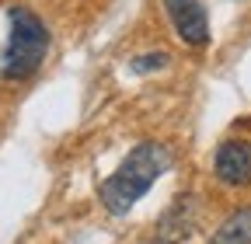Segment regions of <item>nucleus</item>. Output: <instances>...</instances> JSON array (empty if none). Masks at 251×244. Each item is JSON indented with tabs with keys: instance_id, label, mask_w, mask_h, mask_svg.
<instances>
[{
	"instance_id": "1",
	"label": "nucleus",
	"mask_w": 251,
	"mask_h": 244,
	"mask_svg": "<svg viewBox=\"0 0 251 244\" xmlns=\"http://www.w3.org/2000/svg\"><path fill=\"white\" fill-rule=\"evenodd\" d=\"M168 161H171L168 146H161V143H140L133 154L115 168V174L101 185L105 209L115 213V217H126V213L147 195V189L153 185V178L168 171Z\"/></svg>"
},
{
	"instance_id": "2",
	"label": "nucleus",
	"mask_w": 251,
	"mask_h": 244,
	"mask_svg": "<svg viewBox=\"0 0 251 244\" xmlns=\"http://www.w3.org/2000/svg\"><path fill=\"white\" fill-rule=\"evenodd\" d=\"M7 18H11V35H7L4 56H0V73L7 80H25L42 67L49 49V32L28 7H11Z\"/></svg>"
},
{
	"instance_id": "3",
	"label": "nucleus",
	"mask_w": 251,
	"mask_h": 244,
	"mask_svg": "<svg viewBox=\"0 0 251 244\" xmlns=\"http://www.w3.org/2000/svg\"><path fill=\"white\" fill-rule=\"evenodd\" d=\"M168 18L175 24V32L188 46H206L209 42V18L202 0H164Z\"/></svg>"
},
{
	"instance_id": "4",
	"label": "nucleus",
	"mask_w": 251,
	"mask_h": 244,
	"mask_svg": "<svg viewBox=\"0 0 251 244\" xmlns=\"http://www.w3.org/2000/svg\"><path fill=\"white\" fill-rule=\"evenodd\" d=\"M213 171H216L220 181H227V185H248L251 181V143L227 140L213 157Z\"/></svg>"
},
{
	"instance_id": "5",
	"label": "nucleus",
	"mask_w": 251,
	"mask_h": 244,
	"mask_svg": "<svg viewBox=\"0 0 251 244\" xmlns=\"http://www.w3.org/2000/svg\"><path fill=\"white\" fill-rule=\"evenodd\" d=\"M209 244H251V209H237L234 217H227V223L209 237Z\"/></svg>"
},
{
	"instance_id": "6",
	"label": "nucleus",
	"mask_w": 251,
	"mask_h": 244,
	"mask_svg": "<svg viewBox=\"0 0 251 244\" xmlns=\"http://www.w3.org/2000/svg\"><path fill=\"white\" fill-rule=\"evenodd\" d=\"M164 63H168V56H164V52H153V56L133 59V70H136V73H147V70H161Z\"/></svg>"
},
{
	"instance_id": "7",
	"label": "nucleus",
	"mask_w": 251,
	"mask_h": 244,
	"mask_svg": "<svg viewBox=\"0 0 251 244\" xmlns=\"http://www.w3.org/2000/svg\"><path fill=\"white\" fill-rule=\"evenodd\" d=\"M147 244H150V241H147Z\"/></svg>"
}]
</instances>
